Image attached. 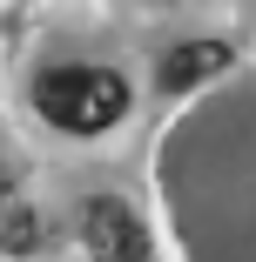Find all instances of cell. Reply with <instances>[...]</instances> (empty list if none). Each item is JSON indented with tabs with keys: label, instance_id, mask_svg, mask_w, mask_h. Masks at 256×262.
<instances>
[{
	"label": "cell",
	"instance_id": "6da1fadb",
	"mask_svg": "<svg viewBox=\"0 0 256 262\" xmlns=\"http://www.w3.org/2000/svg\"><path fill=\"white\" fill-rule=\"evenodd\" d=\"M34 101H41V115L54 128L101 135V128H115L128 115V81L115 68H54V74H41Z\"/></svg>",
	"mask_w": 256,
	"mask_h": 262
},
{
	"label": "cell",
	"instance_id": "7a4b0ae2",
	"mask_svg": "<svg viewBox=\"0 0 256 262\" xmlns=\"http://www.w3.org/2000/svg\"><path fill=\"white\" fill-rule=\"evenodd\" d=\"M81 242L94 262H148V229L128 202L115 195H94L88 202V215H81Z\"/></svg>",
	"mask_w": 256,
	"mask_h": 262
},
{
	"label": "cell",
	"instance_id": "3957f363",
	"mask_svg": "<svg viewBox=\"0 0 256 262\" xmlns=\"http://www.w3.org/2000/svg\"><path fill=\"white\" fill-rule=\"evenodd\" d=\"M223 68H229V47H223V40H189V47H175V54L162 61V88L182 94V88H195L202 74H223Z\"/></svg>",
	"mask_w": 256,
	"mask_h": 262
},
{
	"label": "cell",
	"instance_id": "277c9868",
	"mask_svg": "<svg viewBox=\"0 0 256 262\" xmlns=\"http://www.w3.org/2000/svg\"><path fill=\"white\" fill-rule=\"evenodd\" d=\"M41 242V222H34V208L21 202V188L0 175V255H27Z\"/></svg>",
	"mask_w": 256,
	"mask_h": 262
}]
</instances>
